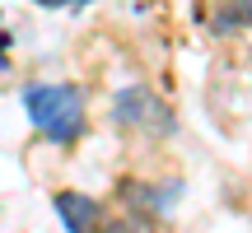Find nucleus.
<instances>
[{
    "label": "nucleus",
    "mask_w": 252,
    "mask_h": 233,
    "mask_svg": "<svg viewBox=\"0 0 252 233\" xmlns=\"http://www.w3.org/2000/svg\"><path fill=\"white\" fill-rule=\"evenodd\" d=\"M24 108L52 145H75L89 126L84 98L75 84H33V89H24Z\"/></svg>",
    "instance_id": "nucleus-1"
},
{
    "label": "nucleus",
    "mask_w": 252,
    "mask_h": 233,
    "mask_svg": "<svg viewBox=\"0 0 252 233\" xmlns=\"http://www.w3.org/2000/svg\"><path fill=\"white\" fill-rule=\"evenodd\" d=\"M145 116H154V121H163V131H173V116L159 108V98H154L145 84L122 89V93H117V108H112V121H117V126H140Z\"/></svg>",
    "instance_id": "nucleus-2"
},
{
    "label": "nucleus",
    "mask_w": 252,
    "mask_h": 233,
    "mask_svg": "<svg viewBox=\"0 0 252 233\" xmlns=\"http://www.w3.org/2000/svg\"><path fill=\"white\" fill-rule=\"evenodd\" d=\"M52 205H56V215H61V224L70 233H98L103 229L98 224V201L80 196V191H56Z\"/></svg>",
    "instance_id": "nucleus-3"
},
{
    "label": "nucleus",
    "mask_w": 252,
    "mask_h": 233,
    "mask_svg": "<svg viewBox=\"0 0 252 233\" xmlns=\"http://www.w3.org/2000/svg\"><path fill=\"white\" fill-rule=\"evenodd\" d=\"M98 233H154V224L140 219V215H122V219H108Z\"/></svg>",
    "instance_id": "nucleus-4"
},
{
    "label": "nucleus",
    "mask_w": 252,
    "mask_h": 233,
    "mask_svg": "<svg viewBox=\"0 0 252 233\" xmlns=\"http://www.w3.org/2000/svg\"><path fill=\"white\" fill-rule=\"evenodd\" d=\"M42 9H56V5H70V0H37Z\"/></svg>",
    "instance_id": "nucleus-5"
}]
</instances>
